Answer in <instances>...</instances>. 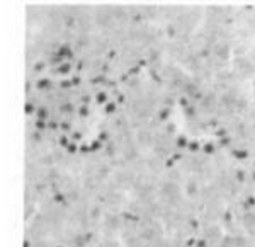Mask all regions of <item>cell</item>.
I'll return each instance as SVG.
<instances>
[{
    "instance_id": "ac0fdd59",
    "label": "cell",
    "mask_w": 255,
    "mask_h": 247,
    "mask_svg": "<svg viewBox=\"0 0 255 247\" xmlns=\"http://www.w3.org/2000/svg\"><path fill=\"white\" fill-rule=\"evenodd\" d=\"M66 150H68V153H75L77 152V145H75V143H70L68 147H66Z\"/></svg>"
},
{
    "instance_id": "603a6c76",
    "label": "cell",
    "mask_w": 255,
    "mask_h": 247,
    "mask_svg": "<svg viewBox=\"0 0 255 247\" xmlns=\"http://www.w3.org/2000/svg\"><path fill=\"white\" fill-rule=\"evenodd\" d=\"M186 138H184V136H180V138H179L177 140V145H179V147H186Z\"/></svg>"
},
{
    "instance_id": "7402d4cb",
    "label": "cell",
    "mask_w": 255,
    "mask_h": 247,
    "mask_svg": "<svg viewBox=\"0 0 255 247\" xmlns=\"http://www.w3.org/2000/svg\"><path fill=\"white\" fill-rule=\"evenodd\" d=\"M89 102H90V95H82V104L87 106Z\"/></svg>"
},
{
    "instance_id": "8992f818",
    "label": "cell",
    "mask_w": 255,
    "mask_h": 247,
    "mask_svg": "<svg viewBox=\"0 0 255 247\" xmlns=\"http://www.w3.org/2000/svg\"><path fill=\"white\" fill-rule=\"evenodd\" d=\"M70 70H72V65H70V63H61L60 67H56V70H55V72H56V74L65 75V74H68Z\"/></svg>"
},
{
    "instance_id": "5b68a950",
    "label": "cell",
    "mask_w": 255,
    "mask_h": 247,
    "mask_svg": "<svg viewBox=\"0 0 255 247\" xmlns=\"http://www.w3.org/2000/svg\"><path fill=\"white\" fill-rule=\"evenodd\" d=\"M36 114H38V119H41V121H44V119L49 116V113H48V108H46V106H41V108H38Z\"/></svg>"
},
{
    "instance_id": "44dd1931",
    "label": "cell",
    "mask_w": 255,
    "mask_h": 247,
    "mask_svg": "<svg viewBox=\"0 0 255 247\" xmlns=\"http://www.w3.org/2000/svg\"><path fill=\"white\" fill-rule=\"evenodd\" d=\"M32 140H34L36 143H39V142H41V133H39V131H36V133L32 135Z\"/></svg>"
},
{
    "instance_id": "52a82bcc",
    "label": "cell",
    "mask_w": 255,
    "mask_h": 247,
    "mask_svg": "<svg viewBox=\"0 0 255 247\" xmlns=\"http://www.w3.org/2000/svg\"><path fill=\"white\" fill-rule=\"evenodd\" d=\"M78 198H80L78 189H70L68 193H66V200H70V201H78Z\"/></svg>"
},
{
    "instance_id": "ba28073f",
    "label": "cell",
    "mask_w": 255,
    "mask_h": 247,
    "mask_svg": "<svg viewBox=\"0 0 255 247\" xmlns=\"http://www.w3.org/2000/svg\"><path fill=\"white\" fill-rule=\"evenodd\" d=\"M95 101H97V104H107V94L106 92H97Z\"/></svg>"
},
{
    "instance_id": "3957f363",
    "label": "cell",
    "mask_w": 255,
    "mask_h": 247,
    "mask_svg": "<svg viewBox=\"0 0 255 247\" xmlns=\"http://www.w3.org/2000/svg\"><path fill=\"white\" fill-rule=\"evenodd\" d=\"M100 215H102L100 206H97V204L90 206V210H89V218H90V220H97V218H100Z\"/></svg>"
},
{
    "instance_id": "30bf717a",
    "label": "cell",
    "mask_w": 255,
    "mask_h": 247,
    "mask_svg": "<svg viewBox=\"0 0 255 247\" xmlns=\"http://www.w3.org/2000/svg\"><path fill=\"white\" fill-rule=\"evenodd\" d=\"M60 109H61V113H65V114H70V113H73V111H75L73 104H70V102H65V104H61Z\"/></svg>"
},
{
    "instance_id": "7a4b0ae2",
    "label": "cell",
    "mask_w": 255,
    "mask_h": 247,
    "mask_svg": "<svg viewBox=\"0 0 255 247\" xmlns=\"http://www.w3.org/2000/svg\"><path fill=\"white\" fill-rule=\"evenodd\" d=\"M136 138H138V142L141 143V145H148V143L153 140V136H151V135L148 133L146 130H141L138 135H136Z\"/></svg>"
},
{
    "instance_id": "4316f807",
    "label": "cell",
    "mask_w": 255,
    "mask_h": 247,
    "mask_svg": "<svg viewBox=\"0 0 255 247\" xmlns=\"http://www.w3.org/2000/svg\"><path fill=\"white\" fill-rule=\"evenodd\" d=\"M80 138H82V135H80V133H73V140H77V142H78Z\"/></svg>"
},
{
    "instance_id": "2e32d148",
    "label": "cell",
    "mask_w": 255,
    "mask_h": 247,
    "mask_svg": "<svg viewBox=\"0 0 255 247\" xmlns=\"http://www.w3.org/2000/svg\"><path fill=\"white\" fill-rule=\"evenodd\" d=\"M72 85H73V84H72V80H61V82H60V87H61V89H70Z\"/></svg>"
},
{
    "instance_id": "d6986e66",
    "label": "cell",
    "mask_w": 255,
    "mask_h": 247,
    "mask_svg": "<svg viewBox=\"0 0 255 247\" xmlns=\"http://www.w3.org/2000/svg\"><path fill=\"white\" fill-rule=\"evenodd\" d=\"M43 68H44V61H38V63L34 65V70H36V72H41Z\"/></svg>"
},
{
    "instance_id": "e0dca14e",
    "label": "cell",
    "mask_w": 255,
    "mask_h": 247,
    "mask_svg": "<svg viewBox=\"0 0 255 247\" xmlns=\"http://www.w3.org/2000/svg\"><path fill=\"white\" fill-rule=\"evenodd\" d=\"M36 111H38V109L34 108V104H29V102L26 104V113H27V114H31V113H36Z\"/></svg>"
},
{
    "instance_id": "7c38bea8",
    "label": "cell",
    "mask_w": 255,
    "mask_h": 247,
    "mask_svg": "<svg viewBox=\"0 0 255 247\" xmlns=\"http://www.w3.org/2000/svg\"><path fill=\"white\" fill-rule=\"evenodd\" d=\"M89 113H90L89 106H80V109H78V114H80V116H89Z\"/></svg>"
},
{
    "instance_id": "d4e9b609",
    "label": "cell",
    "mask_w": 255,
    "mask_h": 247,
    "mask_svg": "<svg viewBox=\"0 0 255 247\" xmlns=\"http://www.w3.org/2000/svg\"><path fill=\"white\" fill-rule=\"evenodd\" d=\"M80 150H82V153H87L89 150H90V147H87V145H83V147L80 148Z\"/></svg>"
},
{
    "instance_id": "8fae6325",
    "label": "cell",
    "mask_w": 255,
    "mask_h": 247,
    "mask_svg": "<svg viewBox=\"0 0 255 247\" xmlns=\"http://www.w3.org/2000/svg\"><path fill=\"white\" fill-rule=\"evenodd\" d=\"M106 113L107 114L116 113V104H114V102H107V104H106Z\"/></svg>"
},
{
    "instance_id": "9a60e30c",
    "label": "cell",
    "mask_w": 255,
    "mask_h": 247,
    "mask_svg": "<svg viewBox=\"0 0 255 247\" xmlns=\"http://www.w3.org/2000/svg\"><path fill=\"white\" fill-rule=\"evenodd\" d=\"M60 128H61V131H65L66 133V131L72 130V125H70L68 121H63V123H60Z\"/></svg>"
},
{
    "instance_id": "4fadbf2b",
    "label": "cell",
    "mask_w": 255,
    "mask_h": 247,
    "mask_svg": "<svg viewBox=\"0 0 255 247\" xmlns=\"http://www.w3.org/2000/svg\"><path fill=\"white\" fill-rule=\"evenodd\" d=\"M60 145H61V147H68V145H70V140H68L66 135H61V136H60Z\"/></svg>"
},
{
    "instance_id": "484cf974",
    "label": "cell",
    "mask_w": 255,
    "mask_h": 247,
    "mask_svg": "<svg viewBox=\"0 0 255 247\" xmlns=\"http://www.w3.org/2000/svg\"><path fill=\"white\" fill-rule=\"evenodd\" d=\"M92 148H94V150H97V148H100V142H94V145H92Z\"/></svg>"
},
{
    "instance_id": "83f0119b",
    "label": "cell",
    "mask_w": 255,
    "mask_h": 247,
    "mask_svg": "<svg viewBox=\"0 0 255 247\" xmlns=\"http://www.w3.org/2000/svg\"><path fill=\"white\" fill-rule=\"evenodd\" d=\"M167 131H169V133H173V131H175V126H173V125H169V130H167Z\"/></svg>"
},
{
    "instance_id": "cb8c5ba5",
    "label": "cell",
    "mask_w": 255,
    "mask_h": 247,
    "mask_svg": "<svg viewBox=\"0 0 255 247\" xmlns=\"http://www.w3.org/2000/svg\"><path fill=\"white\" fill-rule=\"evenodd\" d=\"M48 126H49V128H51V130H56V128H58V126H60V125H58L56 121H49V125H48Z\"/></svg>"
},
{
    "instance_id": "6da1fadb",
    "label": "cell",
    "mask_w": 255,
    "mask_h": 247,
    "mask_svg": "<svg viewBox=\"0 0 255 247\" xmlns=\"http://www.w3.org/2000/svg\"><path fill=\"white\" fill-rule=\"evenodd\" d=\"M119 223H121L119 217H116V215H107V220H106V227H107V228L116 230L117 227H119Z\"/></svg>"
},
{
    "instance_id": "f1b7e54d",
    "label": "cell",
    "mask_w": 255,
    "mask_h": 247,
    "mask_svg": "<svg viewBox=\"0 0 255 247\" xmlns=\"http://www.w3.org/2000/svg\"><path fill=\"white\" fill-rule=\"evenodd\" d=\"M190 150H197V145H196V143H190Z\"/></svg>"
},
{
    "instance_id": "5bb4252c",
    "label": "cell",
    "mask_w": 255,
    "mask_h": 247,
    "mask_svg": "<svg viewBox=\"0 0 255 247\" xmlns=\"http://www.w3.org/2000/svg\"><path fill=\"white\" fill-rule=\"evenodd\" d=\"M36 128H38V131H41V130H46L48 125H46V121H41V119H38V121H36Z\"/></svg>"
},
{
    "instance_id": "9c48e42d",
    "label": "cell",
    "mask_w": 255,
    "mask_h": 247,
    "mask_svg": "<svg viewBox=\"0 0 255 247\" xmlns=\"http://www.w3.org/2000/svg\"><path fill=\"white\" fill-rule=\"evenodd\" d=\"M169 114H170V109H169V108H163V109H160V111H158L156 118H158L160 121H165V119L169 118Z\"/></svg>"
},
{
    "instance_id": "ffe728a7",
    "label": "cell",
    "mask_w": 255,
    "mask_h": 247,
    "mask_svg": "<svg viewBox=\"0 0 255 247\" xmlns=\"http://www.w3.org/2000/svg\"><path fill=\"white\" fill-rule=\"evenodd\" d=\"M167 34H169L170 38H172V36H175V27H173V26H169V27H167Z\"/></svg>"
},
{
    "instance_id": "277c9868",
    "label": "cell",
    "mask_w": 255,
    "mask_h": 247,
    "mask_svg": "<svg viewBox=\"0 0 255 247\" xmlns=\"http://www.w3.org/2000/svg\"><path fill=\"white\" fill-rule=\"evenodd\" d=\"M38 89L39 91H48V89H51L49 78H41V80H38Z\"/></svg>"
}]
</instances>
